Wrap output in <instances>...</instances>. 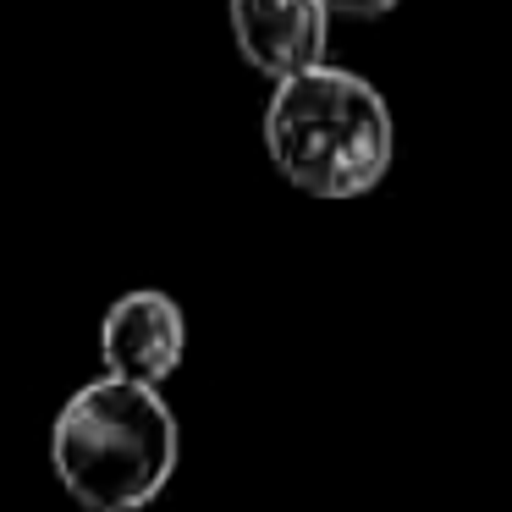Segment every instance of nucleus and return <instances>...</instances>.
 I'll return each mask as SVG.
<instances>
[{"label":"nucleus","instance_id":"nucleus-1","mask_svg":"<svg viewBox=\"0 0 512 512\" xmlns=\"http://www.w3.org/2000/svg\"><path fill=\"white\" fill-rule=\"evenodd\" d=\"M50 468L83 512H138L177 474V419L160 386L105 375L50 424Z\"/></svg>","mask_w":512,"mask_h":512},{"label":"nucleus","instance_id":"nucleus-2","mask_svg":"<svg viewBox=\"0 0 512 512\" xmlns=\"http://www.w3.org/2000/svg\"><path fill=\"white\" fill-rule=\"evenodd\" d=\"M276 171L309 199H358L391 166V111L375 83L342 67H309L276 83L265 111Z\"/></svg>","mask_w":512,"mask_h":512},{"label":"nucleus","instance_id":"nucleus-3","mask_svg":"<svg viewBox=\"0 0 512 512\" xmlns=\"http://www.w3.org/2000/svg\"><path fill=\"white\" fill-rule=\"evenodd\" d=\"M182 353H188V320H182L177 298H166V292H127V298H116L105 309V325H100L105 375L160 386V380L177 375Z\"/></svg>","mask_w":512,"mask_h":512},{"label":"nucleus","instance_id":"nucleus-4","mask_svg":"<svg viewBox=\"0 0 512 512\" xmlns=\"http://www.w3.org/2000/svg\"><path fill=\"white\" fill-rule=\"evenodd\" d=\"M232 39L243 61L265 78H292V72L320 67L325 56V0H226Z\"/></svg>","mask_w":512,"mask_h":512},{"label":"nucleus","instance_id":"nucleus-5","mask_svg":"<svg viewBox=\"0 0 512 512\" xmlns=\"http://www.w3.org/2000/svg\"><path fill=\"white\" fill-rule=\"evenodd\" d=\"M325 6H331V12H342V17H386L391 6H397V0H325Z\"/></svg>","mask_w":512,"mask_h":512}]
</instances>
